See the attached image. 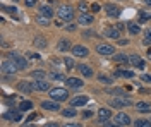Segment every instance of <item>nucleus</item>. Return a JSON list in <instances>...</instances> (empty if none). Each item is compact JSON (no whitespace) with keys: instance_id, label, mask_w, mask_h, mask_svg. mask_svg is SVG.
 Wrapping results in <instances>:
<instances>
[{"instance_id":"nucleus-36","label":"nucleus","mask_w":151,"mask_h":127,"mask_svg":"<svg viewBox=\"0 0 151 127\" xmlns=\"http://www.w3.org/2000/svg\"><path fill=\"white\" fill-rule=\"evenodd\" d=\"M144 45H151V28L150 29H146V34H144V41H142Z\"/></svg>"},{"instance_id":"nucleus-5","label":"nucleus","mask_w":151,"mask_h":127,"mask_svg":"<svg viewBox=\"0 0 151 127\" xmlns=\"http://www.w3.org/2000/svg\"><path fill=\"white\" fill-rule=\"evenodd\" d=\"M16 70H19V69H17V65H16L10 59H7V60H4V62H2V72H4V76H7V74L14 76V72H16Z\"/></svg>"},{"instance_id":"nucleus-21","label":"nucleus","mask_w":151,"mask_h":127,"mask_svg":"<svg viewBox=\"0 0 151 127\" xmlns=\"http://www.w3.org/2000/svg\"><path fill=\"white\" fill-rule=\"evenodd\" d=\"M136 110L141 112V113H150L151 112V105L150 103H146V101H137V103H136Z\"/></svg>"},{"instance_id":"nucleus-2","label":"nucleus","mask_w":151,"mask_h":127,"mask_svg":"<svg viewBox=\"0 0 151 127\" xmlns=\"http://www.w3.org/2000/svg\"><path fill=\"white\" fill-rule=\"evenodd\" d=\"M48 95H50V98L52 100H55V101H64V100H67V96H69V93H67L65 88H52L50 91H48Z\"/></svg>"},{"instance_id":"nucleus-32","label":"nucleus","mask_w":151,"mask_h":127,"mask_svg":"<svg viewBox=\"0 0 151 127\" xmlns=\"http://www.w3.org/2000/svg\"><path fill=\"white\" fill-rule=\"evenodd\" d=\"M2 10L4 12H7L10 16H17V9L16 7H9V5H2Z\"/></svg>"},{"instance_id":"nucleus-7","label":"nucleus","mask_w":151,"mask_h":127,"mask_svg":"<svg viewBox=\"0 0 151 127\" xmlns=\"http://www.w3.org/2000/svg\"><path fill=\"white\" fill-rule=\"evenodd\" d=\"M72 55L74 57H79V59H84L89 55V50L86 48L84 45H74L72 47Z\"/></svg>"},{"instance_id":"nucleus-38","label":"nucleus","mask_w":151,"mask_h":127,"mask_svg":"<svg viewBox=\"0 0 151 127\" xmlns=\"http://www.w3.org/2000/svg\"><path fill=\"white\" fill-rule=\"evenodd\" d=\"M77 7H79V10H81V12H88V4H86L84 0H81Z\"/></svg>"},{"instance_id":"nucleus-12","label":"nucleus","mask_w":151,"mask_h":127,"mask_svg":"<svg viewBox=\"0 0 151 127\" xmlns=\"http://www.w3.org/2000/svg\"><path fill=\"white\" fill-rule=\"evenodd\" d=\"M33 88H35V91H50V83H47L45 79H38V81H35L33 83Z\"/></svg>"},{"instance_id":"nucleus-9","label":"nucleus","mask_w":151,"mask_h":127,"mask_svg":"<svg viewBox=\"0 0 151 127\" xmlns=\"http://www.w3.org/2000/svg\"><path fill=\"white\" fill-rule=\"evenodd\" d=\"M93 21H94V16L93 14H89V12H81L79 17H77V22L83 24V26H89V24H93Z\"/></svg>"},{"instance_id":"nucleus-30","label":"nucleus","mask_w":151,"mask_h":127,"mask_svg":"<svg viewBox=\"0 0 151 127\" xmlns=\"http://www.w3.org/2000/svg\"><path fill=\"white\" fill-rule=\"evenodd\" d=\"M36 22L38 24H41V26H48V24H50V19L45 17V16H41V14H38L36 16Z\"/></svg>"},{"instance_id":"nucleus-8","label":"nucleus","mask_w":151,"mask_h":127,"mask_svg":"<svg viewBox=\"0 0 151 127\" xmlns=\"http://www.w3.org/2000/svg\"><path fill=\"white\" fill-rule=\"evenodd\" d=\"M110 117H112V110H108V108H100L98 110V124L100 126L106 124Z\"/></svg>"},{"instance_id":"nucleus-41","label":"nucleus","mask_w":151,"mask_h":127,"mask_svg":"<svg viewBox=\"0 0 151 127\" xmlns=\"http://www.w3.org/2000/svg\"><path fill=\"white\" fill-rule=\"evenodd\" d=\"M141 81H142V83H151V74H142Z\"/></svg>"},{"instance_id":"nucleus-16","label":"nucleus","mask_w":151,"mask_h":127,"mask_svg":"<svg viewBox=\"0 0 151 127\" xmlns=\"http://www.w3.org/2000/svg\"><path fill=\"white\" fill-rule=\"evenodd\" d=\"M41 108H43V110H50V112L60 110V107H58V101H55V100H48V101H43V103H41Z\"/></svg>"},{"instance_id":"nucleus-18","label":"nucleus","mask_w":151,"mask_h":127,"mask_svg":"<svg viewBox=\"0 0 151 127\" xmlns=\"http://www.w3.org/2000/svg\"><path fill=\"white\" fill-rule=\"evenodd\" d=\"M129 62H131L134 67H137V69H144V60H142L141 57H139V55H136V53H134V55H129Z\"/></svg>"},{"instance_id":"nucleus-54","label":"nucleus","mask_w":151,"mask_h":127,"mask_svg":"<svg viewBox=\"0 0 151 127\" xmlns=\"http://www.w3.org/2000/svg\"><path fill=\"white\" fill-rule=\"evenodd\" d=\"M14 2H17V0H14Z\"/></svg>"},{"instance_id":"nucleus-45","label":"nucleus","mask_w":151,"mask_h":127,"mask_svg":"<svg viewBox=\"0 0 151 127\" xmlns=\"http://www.w3.org/2000/svg\"><path fill=\"white\" fill-rule=\"evenodd\" d=\"M117 29H119V31H124V29H125V26H124L122 22H119V24H117Z\"/></svg>"},{"instance_id":"nucleus-1","label":"nucleus","mask_w":151,"mask_h":127,"mask_svg":"<svg viewBox=\"0 0 151 127\" xmlns=\"http://www.w3.org/2000/svg\"><path fill=\"white\" fill-rule=\"evenodd\" d=\"M57 16H58V19L65 21V22H70V21L74 19V7L64 4V5H60L57 9Z\"/></svg>"},{"instance_id":"nucleus-43","label":"nucleus","mask_w":151,"mask_h":127,"mask_svg":"<svg viewBox=\"0 0 151 127\" xmlns=\"http://www.w3.org/2000/svg\"><path fill=\"white\" fill-rule=\"evenodd\" d=\"M35 118H36V113H31V115H29V117L26 118V124H29V122H33Z\"/></svg>"},{"instance_id":"nucleus-17","label":"nucleus","mask_w":151,"mask_h":127,"mask_svg":"<svg viewBox=\"0 0 151 127\" xmlns=\"http://www.w3.org/2000/svg\"><path fill=\"white\" fill-rule=\"evenodd\" d=\"M88 101H89V98L86 96V95H81V96L72 98V100H70V105H72V107H83Z\"/></svg>"},{"instance_id":"nucleus-15","label":"nucleus","mask_w":151,"mask_h":127,"mask_svg":"<svg viewBox=\"0 0 151 127\" xmlns=\"http://www.w3.org/2000/svg\"><path fill=\"white\" fill-rule=\"evenodd\" d=\"M17 89L21 91V93H26V95H29L31 91H33V83H26V81H19L17 83Z\"/></svg>"},{"instance_id":"nucleus-3","label":"nucleus","mask_w":151,"mask_h":127,"mask_svg":"<svg viewBox=\"0 0 151 127\" xmlns=\"http://www.w3.org/2000/svg\"><path fill=\"white\" fill-rule=\"evenodd\" d=\"M9 59L17 65L19 70H26V67H28V60L24 59L22 55H19V53H16V52H10L9 53Z\"/></svg>"},{"instance_id":"nucleus-27","label":"nucleus","mask_w":151,"mask_h":127,"mask_svg":"<svg viewBox=\"0 0 151 127\" xmlns=\"http://www.w3.org/2000/svg\"><path fill=\"white\" fill-rule=\"evenodd\" d=\"M33 108V103L29 101V100H26V101H21L19 103V110L21 112H28V110H31Z\"/></svg>"},{"instance_id":"nucleus-44","label":"nucleus","mask_w":151,"mask_h":127,"mask_svg":"<svg viewBox=\"0 0 151 127\" xmlns=\"http://www.w3.org/2000/svg\"><path fill=\"white\" fill-rule=\"evenodd\" d=\"M98 10H100V5L98 4H93L91 5V12H98Z\"/></svg>"},{"instance_id":"nucleus-6","label":"nucleus","mask_w":151,"mask_h":127,"mask_svg":"<svg viewBox=\"0 0 151 127\" xmlns=\"http://www.w3.org/2000/svg\"><path fill=\"white\" fill-rule=\"evenodd\" d=\"M132 105V101L129 98H122V96H115L110 100V107H115V108H122V107H129Z\"/></svg>"},{"instance_id":"nucleus-48","label":"nucleus","mask_w":151,"mask_h":127,"mask_svg":"<svg viewBox=\"0 0 151 127\" xmlns=\"http://www.w3.org/2000/svg\"><path fill=\"white\" fill-rule=\"evenodd\" d=\"M67 29H69V31H74L76 29V24H69V26H67Z\"/></svg>"},{"instance_id":"nucleus-23","label":"nucleus","mask_w":151,"mask_h":127,"mask_svg":"<svg viewBox=\"0 0 151 127\" xmlns=\"http://www.w3.org/2000/svg\"><path fill=\"white\" fill-rule=\"evenodd\" d=\"M115 76H117V77L132 79L134 77V72H132V70H125V69H119V70H115Z\"/></svg>"},{"instance_id":"nucleus-46","label":"nucleus","mask_w":151,"mask_h":127,"mask_svg":"<svg viewBox=\"0 0 151 127\" xmlns=\"http://www.w3.org/2000/svg\"><path fill=\"white\" fill-rule=\"evenodd\" d=\"M64 127H81V124H64Z\"/></svg>"},{"instance_id":"nucleus-50","label":"nucleus","mask_w":151,"mask_h":127,"mask_svg":"<svg viewBox=\"0 0 151 127\" xmlns=\"http://www.w3.org/2000/svg\"><path fill=\"white\" fill-rule=\"evenodd\" d=\"M106 127H122V126H119V124H106Z\"/></svg>"},{"instance_id":"nucleus-26","label":"nucleus","mask_w":151,"mask_h":127,"mask_svg":"<svg viewBox=\"0 0 151 127\" xmlns=\"http://www.w3.org/2000/svg\"><path fill=\"white\" fill-rule=\"evenodd\" d=\"M33 43H35V47H36V48H45V47H47V41H45L43 36H36Z\"/></svg>"},{"instance_id":"nucleus-34","label":"nucleus","mask_w":151,"mask_h":127,"mask_svg":"<svg viewBox=\"0 0 151 127\" xmlns=\"http://www.w3.org/2000/svg\"><path fill=\"white\" fill-rule=\"evenodd\" d=\"M31 76H33L35 79H43L45 77V70H33Z\"/></svg>"},{"instance_id":"nucleus-29","label":"nucleus","mask_w":151,"mask_h":127,"mask_svg":"<svg viewBox=\"0 0 151 127\" xmlns=\"http://www.w3.org/2000/svg\"><path fill=\"white\" fill-rule=\"evenodd\" d=\"M127 31H129L131 34H137V33L141 31V28H139V24H136V22H131V24L127 26Z\"/></svg>"},{"instance_id":"nucleus-42","label":"nucleus","mask_w":151,"mask_h":127,"mask_svg":"<svg viewBox=\"0 0 151 127\" xmlns=\"http://www.w3.org/2000/svg\"><path fill=\"white\" fill-rule=\"evenodd\" d=\"M24 4H26V7H35L36 0H24Z\"/></svg>"},{"instance_id":"nucleus-47","label":"nucleus","mask_w":151,"mask_h":127,"mask_svg":"<svg viewBox=\"0 0 151 127\" xmlns=\"http://www.w3.org/2000/svg\"><path fill=\"white\" fill-rule=\"evenodd\" d=\"M47 127H58V124H57V122H48Z\"/></svg>"},{"instance_id":"nucleus-37","label":"nucleus","mask_w":151,"mask_h":127,"mask_svg":"<svg viewBox=\"0 0 151 127\" xmlns=\"http://www.w3.org/2000/svg\"><path fill=\"white\" fill-rule=\"evenodd\" d=\"M64 64H65L67 70H70V69L74 67V60H72V59H67V57H65V59H64Z\"/></svg>"},{"instance_id":"nucleus-25","label":"nucleus","mask_w":151,"mask_h":127,"mask_svg":"<svg viewBox=\"0 0 151 127\" xmlns=\"http://www.w3.org/2000/svg\"><path fill=\"white\" fill-rule=\"evenodd\" d=\"M113 60H115L117 64H127V62H129V57L124 55V53H115V55H113Z\"/></svg>"},{"instance_id":"nucleus-19","label":"nucleus","mask_w":151,"mask_h":127,"mask_svg":"<svg viewBox=\"0 0 151 127\" xmlns=\"http://www.w3.org/2000/svg\"><path fill=\"white\" fill-rule=\"evenodd\" d=\"M105 36H108V38H115V39H119V38H120V31L117 29V26H108V28L105 29Z\"/></svg>"},{"instance_id":"nucleus-51","label":"nucleus","mask_w":151,"mask_h":127,"mask_svg":"<svg viewBox=\"0 0 151 127\" xmlns=\"http://www.w3.org/2000/svg\"><path fill=\"white\" fill-rule=\"evenodd\" d=\"M148 57H150V60H151V48H148Z\"/></svg>"},{"instance_id":"nucleus-33","label":"nucleus","mask_w":151,"mask_h":127,"mask_svg":"<svg viewBox=\"0 0 151 127\" xmlns=\"http://www.w3.org/2000/svg\"><path fill=\"white\" fill-rule=\"evenodd\" d=\"M98 81H100V83H103V84H112V83H113L112 77H108V76H105V74L98 76Z\"/></svg>"},{"instance_id":"nucleus-49","label":"nucleus","mask_w":151,"mask_h":127,"mask_svg":"<svg viewBox=\"0 0 151 127\" xmlns=\"http://www.w3.org/2000/svg\"><path fill=\"white\" fill-rule=\"evenodd\" d=\"M83 115H84V117L88 118V117H91V115H93V112H84V113H83Z\"/></svg>"},{"instance_id":"nucleus-20","label":"nucleus","mask_w":151,"mask_h":127,"mask_svg":"<svg viewBox=\"0 0 151 127\" xmlns=\"http://www.w3.org/2000/svg\"><path fill=\"white\" fill-rule=\"evenodd\" d=\"M76 69H77L84 77H91V76H93V69L89 67V65H86V64H79Z\"/></svg>"},{"instance_id":"nucleus-28","label":"nucleus","mask_w":151,"mask_h":127,"mask_svg":"<svg viewBox=\"0 0 151 127\" xmlns=\"http://www.w3.org/2000/svg\"><path fill=\"white\" fill-rule=\"evenodd\" d=\"M62 115L65 118H70V117H76L77 115V112L74 110V107H70V108H65V110H62Z\"/></svg>"},{"instance_id":"nucleus-53","label":"nucleus","mask_w":151,"mask_h":127,"mask_svg":"<svg viewBox=\"0 0 151 127\" xmlns=\"http://www.w3.org/2000/svg\"><path fill=\"white\" fill-rule=\"evenodd\" d=\"M26 127H35V126H26Z\"/></svg>"},{"instance_id":"nucleus-14","label":"nucleus","mask_w":151,"mask_h":127,"mask_svg":"<svg viewBox=\"0 0 151 127\" xmlns=\"http://www.w3.org/2000/svg\"><path fill=\"white\" fill-rule=\"evenodd\" d=\"M67 88H70V89H79V88H83V81L79 77H67Z\"/></svg>"},{"instance_id":"nucleus-13","label":"nucleus","mask_w":151,"mask_h":127,"mask_svg":"<svg viewBox=\"0 0 151 127\" xmlns=\"http://www.w3.org/2000/svg\"><path fill=\"white\" fill-rule=\"evenodd\" d=\"M4 118L5 120H12V122H19L21 120V110H9V112H5L4 113Z\"/></svg>"},{"instance_id":"nucleus-39","label":"nucleus","mask_w":151,"mask_h":127,"mask_svg":"<svg viewBox=\"0 0 151 127\" xmlns=\"http://www.w3.org/2000/svg\"><path fill=\"white\" fill-rule=\"evenodd\" d=\"M110 95H120V96H124V89H120V88H115V89H110L108 91Z\"/></svg>"},{"instance_id":"nucleus-31","label":"nucleus","mask_w":151,"mask_h":127,"mask_svg":"<svg viewBox=\"0 0 151 127\" xmlns=\"http://www.w3.org/2000/svg\"><path fill=\"white\" fill-rule=\"evenodd\" d=\"M134 127H151L150 120H144V118H139V120H136L134 124H132Z\"/></svg>"},{"instance_id":"nucleus-24","label":"nucleus","mask_w":151,"mask_h":127,"mask_svg":"<svg viewBox=\"0 0 151 127\" xmlns=\"http://www.w3.org/2000/svg\"><path fill=\"white\" fill-rule=\"evenodd\" d=\"M57 47H58L60 52H67V50H70V41H69V39H60Z\"/></svg>"},{"instance_id":"nucleus-4","label":"nucleus","mask_w":151,"mask_h":127,"mask_svg":"<svg viewBox=\"0 0 151 127\" xmlns=\"http://www.w3.org/2000/svg\"><path fill=\"white\" fill-rule=\"evenodd\" d=\"M96 52L100 53V55H103V57H110V55H115V48H113V45H108V43H100L98 47H96Z\"/></svg>"},{"instance_id":"nucleus-10","label":"nucleus","mask_w":151,"mask_h":127,"mask_svg":"<svg viewBox=\"0 0 151 127\" xmlns=\"http://www.w3.org/2000/svg\"><path fill=\"white\" fill-rule=\"evenodd\" d=\"M113 120H115V124H119V126H131V117H129L127 113H124V112H119V113L113 117Z\"/></svg>"},{"instance_id":"nucleus-40","label":"nucleus","mask_w":151,"mask_h":127,"mask_svg":"<svg viewBox=\"0 0 151 127\" xmlns=\"http://www.w3.org/2000/svg\"><path fill=\"white\" fill-rule=\"evenodd\" d=\"M150 17H151V16L148 14V12H144V10H141V12H139V19H141V21H148Z\"/></svg>"},{"instance_id":"nucleus-22","label":"nucleus","mask_w":151,"mask_h":127,"mask_svg":"<svg viewBox=\"0 0 151 127\" xmlns=\"http://www.w3.org/2000/svg\"><path fill=\"white\" fill-rule=\"evenodd\" d=\"M38 14H41V16H45L48 19H52L53 17V9L50 7V5H40V12Z\"/></svg>"},{"instance_id":"nucleus-11","label":"nucleus","mask_w":151,"mask_h":127,"mask_svg":"<svg viewBox=\"0 0 151 127\" xmlns=\"http://www.w3.org/2000/svg\"><path fill=\"white\" fill-rule=\"evenodd\" d=\"M105 12H106V16H110V17H119V16H120V7L115 5V4H106V5H105Z\"/></svg>"},{"instance_id":"nucleus-35","label":"nucleus","mask_w":151,"mask_h":127,"mask_svg":"<svg viewBox=\"0 0 151 127\" xmlns=\"http://www.w3.org/2000/svg\"><path fill=\"white\" fill-rule=\"evenodd\" d=\"M50 79H53V81H67L62 74H57V72H52L50 74Z\"/></svg>"},{"instance_id":"nucleus-52","label":"nucleus","mask_w":151,"mask_h":127,"mask_svg":"<svg viewBox=\"0 0 151 127\" xmlns=\"http://www.w3.org/2000/svg\"><path fill=\"white\" fill-rule=\"evenodd\" d=\"M144 2H146V4H148V5H151V0H144Z\"/></svg>"}]
</instances>
